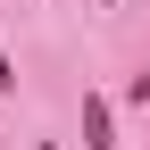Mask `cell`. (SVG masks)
I'll use <instances>...</instances> for the list:
<instances>
[{"instance_id": "6da1fadb", "label": "cell", "mask_w": 150, "mask_h": 150, "mask_svg": "<svg viewBox=\"0 0 150 150\" xmlns=\"http://www.w3.org/2000/svg\"><path fill=\"white\" fill-rule=\"evenodd\" d=\"M83 150H117V142H108V100H100V92L83 100Z\"/></svg>"}, {"instance_id": "7a4b0ae2", "label": "cell", "mask_w": 150, "mask_h": 150, "mask_svg": "<svg viewBox=\"0 0 150 150\" xmlns=\"http://www.w3.org/2000/svg\"><path fill=\"white\" fill-rule=\"evenodd\" d=\"M8 83H17V67H8V59H0V92H8Z\"/></svg>"}]
</instances>
